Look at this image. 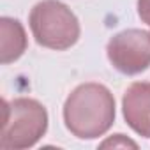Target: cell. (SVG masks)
<instances>
[{
  "label": "cell",
  "mask_w": 150,
  "mask_h": 150,
  "mask_svg": "<svg viewBox=\"0 0 150 150\" xmlns=\"http://www.w3.org/2000/svg\"><path fill=\"white\" fill-rule=\"evenodd\" d=\"M138 14L141 21L150 27V0H138Z\"/></svg>",
  "instance_id": "cell-8"
},
{
  "label": "cell",
  "mask_w": 150,
  "mask_h": 150,
  "mask_svg": "<svg viewBox=\"0 0 150 150\" xmlns=\"http://www.w3.org/2000/svg\"><path fill=\"white\" fill-rule=\"evenodd\" d=\"M65 127L81 139L103 136L115 122L113 94L101 83L76 87L64 104Z\"/></svg>",
  "instance_id": "cell-1"
},
{
  "label": "cell",
  "mask_w": 150,
  "mask_h": 150,
  "mask_svg": "<svg viewBox=\"0 0 150 150\" xmlns=\"http://www.w3.org/2000/svg\"><path fill=\"white\" fill-rule=\"evenodd\" d=\"M125 122L143 138H150V83H132L122 99Z\"/></svg>",
  "instance_id": "cell-5"
},
{
  "label": "cell",
  "mask_w": 150,
  "mask_h": 150,
  "mask_svg": "<svg viewBox=\"0 0 150 150\" xmlns=\"http://www.w3.org/2000/svg\"><path fill=\"white\" fill-rule=\"evenodd\" d=\"M108 58L124 74H138L150 65V32L129 28L108 42Z\"/></svg>",
  "instance_id": "cell-4"
},
{
  "label": "cell",
  "mask_w": 150,
  "mask_h": 150,
  "mask_svg": "<svg viewBox=\"0 0 150 150\" xmlns=\"http://www.w3.org/2000/svg\"><path fill=\"white\" fill-rule=\"evenodd\" d=\"M101 146L103 148H108V146H132V148H136L138 145L134 143V141H131V139H127L124 134H115V138H110V139H106L104 143H101Z\"/></svg>",
  "instance_id": "cell-7"
},
{
  "label": "cell",
  "mask_w": 150,
  "mask_h": 150,
  "mask_svg": "<svg viewBox=\"0 0 150 150\" xmlns=\"http://www.w3.org/2000/svg\"><path fill=\"white\" fill-rule=\"evenodd\" d=\"M2 131H0V148L21 150L34 146L48 129L46 108L28 97H20L11 103H2Z\"/></svg>",
  "instance_id": "cell-2"
},
{
  "label": "cell",
  "mask_w": 150,
  "mask_h": 150,
  "mask_svg": "<svg viewBox=\"0 0 150 150\" xmlns=\"http://www.w3.org/2000/svg\"><path fill=\"white\" fill-rule=\"evenodd\" d=\"M27 50V34L18 20H0V62L11 64L18 60Z\"/></svg>",
  "instance_id": "cell-6"
},
{
  "label": "cell",
  "mask_w": 150,
  "mask_h": 150,
  "mask_svg": "<svg viewBox=\"0 0 150 150\" xmlns=\"http://www.w3.org/2000/svg\"><path fill=\"white\" fill-rule=\"evenodd\" d=\"M30 28L35 42L50 50H67L80 37V21L58 0H42L30 11Z\"/></svg>",
  "instance_id": "cell-3"
}]
</instances>
